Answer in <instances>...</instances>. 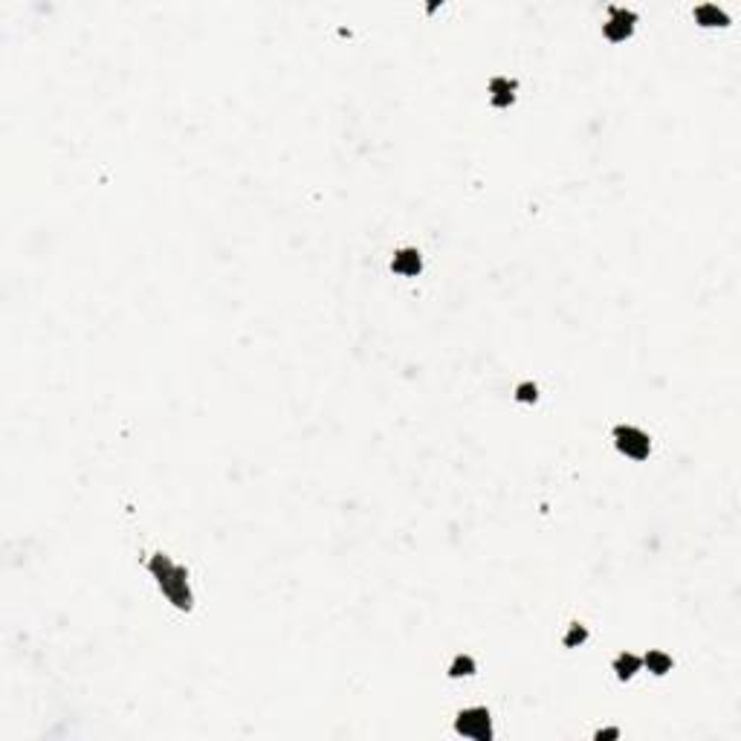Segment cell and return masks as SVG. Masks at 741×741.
Returning <instances> with one entry per match:
<instances>
[{
    "label": "cell",
    "mask_w": 741,
    "mask_h": 741,
    "mask_svg": "<svg viewBox=\"0 0 741 741\" xmlns=\"http://www.w3.org/2000/svg\"><path fill=\"white\" fill-rule=\"evenodd\" d=\"M148 568H151L153 577H157L162 594L169 597L180 611H191V603H194V599H191V588H189V573H186V568L174 565L165 553H157V556H153L151 562H148Z\"/></svg>",
    "instance_id": "cell-1"
},
{
    "label": "cell",
    "mask_w": 741,
    "mask_h": 741,
    "mask_svg": "<svg viewBox=\"0 0 741 741\" xmlns=\"http://www.w3.org/2000/svg\"><path fill=\"white\" fill-rule=\"evenodd\" d=\"M455 730L475 741H489L493 738V718H489V712L484 707H469L458 716Z\"/></svg>",
    "instance_id": "cell-2"
},
{
    "label": "cell",
    "mask_w": 741,
    "mask_h": 741,
    "mask_svg": "<svg viewBox=\"0 0 741 741\" xmlns=\"http://www.w3.org/2000/svg\"><path fill=\"white\" fill-rule=\"evenodd\" d=\"M614 440H617V449L634 460H646L652 452V440L646 431H640L634 426H617L614 429Z\"/></svg>",
    "instance_id": "cell-3"
},
{
    "label": "cell",
    "mask_w": 741,
    "mask_h": 741,
    "mask_svg": "<svg viewBox=\"0 0 741 741\" xmlns=\"http://www.w3.org/2000/svg\"><path fill=\"white\" fill-rule=\"evenodd\" d=\"M634 21H637L634 12L620 9V6H611V21L603 26V32L611 41H625L628 35L634 32Z\"/></svg>",
    "instance_id": "cell-4"
},
{
    "label": "cell",
    "mask_w": 741,
    "mask_h": 741,
    "mask_svg": "<svg viewBox=\"0 0 741 741\" xmlns=\"http://www.w3.org/2000/svg\"><path fill=\"white\" fill-rule=\"evenodd\" d=\"M391 270L400 272V275H417L423 270V258L417 249H400V253L394 255V261H391Z\"/></svg>",
    "instance_id": "cell-5"
},
{
    "label": "cell",
    "mask_w": 741,
    "mask_h": 741,
    "mask_svg": "<svg viewBox=\"0 0 741 741\" xmlns=\"http://www.w3.org/2000/svg\"><path fill=\"white\" fill-rule=\"evenodd\" d=\"M695 21L698 23H704V26H727L730 23V18H727V12L718 9L716 3H704V6H698L695 9Z\"/></svg>",
    "instance_id": "cell-6"
},
{
    "label": "cell",
    "mask_w": 741,
    "mask_h": 741,
    "mask_svg": "<svg viewBox=\"0 0 741 741\" xmlns=\"http://www.w3.org/2000/svg\"><path fill=\"white\" fill-rule=\"evenodd\" d=\"M640 666H643V661L637 654H632V652H623L617 661H614V672H617V678L620 680H628V678H634L637 672H640Z\"/></svg>",
    "instance_id": "cell-7"
},
{
    "label": "cell",
    "mask_w": 741,
    "mask_h": 741,
    "mask_svg": "<svg viewBox=\"0 0 741 741\" xmlns=\"http://www.w3.org/2000/svg\"><path fill=\"white\" fill-rule=\"evenodd\" d=\"M489 90H493V105H495V107H507V105L513 102L515 81H507V78H493V81H489Z\"/></svg>",
    "instance_id": "cell-8"
},
{
    "label": "cell",
    "mask_w": 741,
    "mask_h": 741,
    "mask_svg": "<svg viewBox=\"0 0 741 741\" xmlns=\"http://www.w3.org/2000/svg\"><path fill=\"white\" fill-rule=\"evenodd\" d=\"M643 663L649 666L652 675H666L669 669H672V657L663 654V652H649L646 657H643Z\"/></svg>",
    "instance_id": "cell-9"
},
{
    "label": "cell",
    "mask_w": 741,
    "mask_h": 741,
    "mask_svg": "<svg viewBox=\"0 0 741 741\" xmlns=\"http://www.w3.org/2000/svg\"><path fill=\"white\" fill-rule=\"evenodd\" d=\"M449 675L452 678H464V675H475V661L469 654H458L452 666H449Z\"/></svg>",
    "instance_id": "cell-10"
},
{
    "label": "cell",
    "mask_w": 741,
    "mask_h": 741,
    "mask_svg": "<svg viewBox=\"0 0 741 741\" xmlns=\"http://www.w3.org/2000/svg\"><path fill=\"white\" fill-rule=\"evenodd\" d=\"M585 640H588V628L579 625V623H573V625H570V632L565 634L562 643H565L568 649H573V646H579V643H585Z\"/></svg>",
    "instance_id": "cell-11"
},
{
    "label": "cell",
    "mask_w": 741,
    "mask_h": 741,
    "mask_svg": "<svg viewBox=\"0 0 741 741\" xmlns=\"http://www.w3.org/2000/svg\"><path fill=\"white\" fill-rule=\"evenodd\" d=\"M515 400L519 402H536L539 400V388L533 383H522L519 388H515Z\"/></svg>",
    "instance_id": "cell-12"
},
{
    "label": "cell",
    "mask_w": 741,
    "mask_h": 741,
    "mask_svg": "<svg viewBox=\"0 0 741 741\" xmlns=\"http://www.w3.org/2000/svg\"><path fill=\"white\" fill-rule=\"evenodd\" d=\"M617 735H620L617 727H611V730H599V733H597V738H599V741H603V738H617Z\"/></svg>",
    "instance_id": "cell-13"
}]
</instances>
